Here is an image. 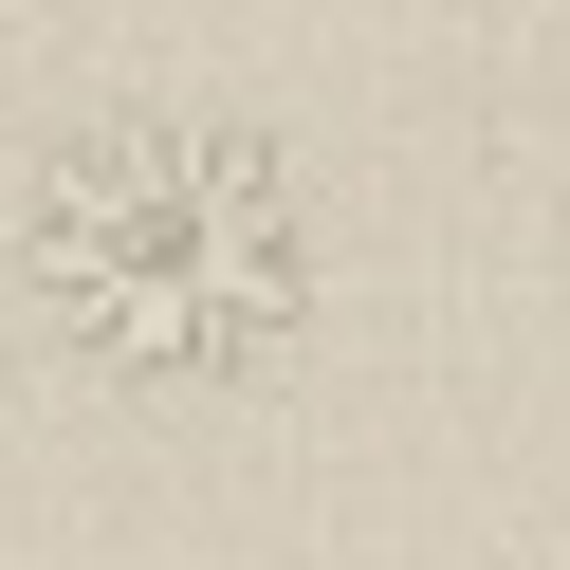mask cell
Returning a JSON list of instances; mask_svg holds the SVG:
<instances>
[{
    "mask_svg": "<svg viewBox=\"0 0 570 570\" xmlns=\"http://www.w3.org/2000/svg\"><path fill=\"white\" fill-rule=\"evenodd\" d=\"M19 313L92 386H239L313 313L295 166L222 111H111L19 185Z\"/></svg>",
    "mask_w": 570,
    "mask_h": 570,
    "instance_id": "1",
    "label": "cell"
}]
</instances>
